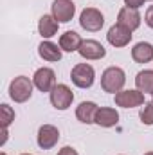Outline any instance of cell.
<instances>
[{
  "label": "cell",
  "instance_id": "1",
  "mask_svg": "<svg viewBox=\"0 0 153 155\" xmlns=\"http://www.w3.org/2000/svg\"><path fill=\"white\" fill-rule=\"evenodd\" d=\"M126 83V74L121 67H108L101 74V88L108 94H117Z\"/></svg>",
  "mask_w": 153,
  "mask_h": 155
},
{
  "label": "cell",
  "instance_id": "2",
  "mask_svg": "<svg viewBox=\"0 0 153 155\" xmlns=\"http://www.w3.org/2000/svg\"><path fill=\"white\" fill-rule=\"evenodd\" d=\"M33 87L34 83L27 76H16L9 83V97L15 103H25L33 96Z\"/></svg>",
  "mask_w": 153,
  "mask_h": 155
},
{
  "label": "cell",
  "instance_id": "3",
  "mask_svg": "<svg viewBox=\"0 0 153 155\" xmlns=\"http://www.w3.org/2000/svg\"><path fill=\"white\" fill-rule=\"evenodd\" d=\"M70 79L77 88H90L96 81V71L88 63H77L70 71Z\"/></svg>",
  "mask_w": 153,
  "mask_h": 155
},
{
  "label": "cell",
  "instance_id": "4",
  "mask_svg": "<svg viewBox=\"0 0 153 155\" xmlns=\"http://www.w3.org/2000/svg\"><path fill=\"white\" fill-rule=\"evenodd\" d=\"M79 25L88 33H97L105 25V16L96 7H85L79 15Z\"/></svg>",
  "mask_w": 153,
  "mask_h": 155
},
{
  "label": "cell",
  "instance_id": "5",
  "mask_svg": "<svg viewBox=\"0 0 153 155\" xmlns=\"http://www.w3.org/2000/svg\"><path fill=\"white\" fill-rule=\"evenodd\" d=\"M74 101V94L69 88V85L65 83H58L52 90H50V103L56 110H67Z\"/></svg>",
  "mask_w": 153,
  "mask_h": 155
},
{
  "label": "cell",
  "instance_id": "6",
  "mask_svg": "<svg viewBox=\"0 0 153 155\" xmlns=\"http://www.w3.org/2000/svg\"><path fill=\"white\" fill-rule=\"evenodd\" d=\"M36 141L41 150H50L60 141V130L54 124H41L38 130V135H36Z\"/></svg>",
  "mask_w": 153,
  "mask_h": 155
},
{
  "label": "cell",
  "instance_id": "7",
  "mask_svg": "<svg viewBox=\"0 0 153 155\" xmlns=\"http://www.w3.org/2000/svg\"><path fill=\"white\" fill-rule=\"evenodd\" d=\"M115 105L121 108H135L144 105V94L141 90H121L115 94Z\"/></svg>",
  "mask_w": 153,
  "mask_h": 155
},
{
  "label": "cell",
  "instance_id": "8",
  "mask_svg": "<svg viewBox=\"0 0 153 155\" xmlns=\"http://www.w3.org/2000/svg\"><path fill=\"white\" fill-rule=\"evenodd\" d=\"M74 15H76V5L72 0H54L52 2V16L60 24L70 22Z\"/></svg>",
  "mask_w": 153,
  "mask_h": 155
},
{
  "label": "cell",
  "instance_id": "9",
  "mask_svg": "<svg viewBox=\"0 0 153 155\" xmlns=\"http://www.w3.org/2000/svg\"><path fill=\"white\" fill-rule=\"evenodd\" d=\"M33 83L40 92H50L56 87V72L49 67H41L34 72Z\"/></svg>",
  "mask_w": 153,
  "mask_h": 155
},
{
  "label": "cell",
  "instance_id": "10",
  "mask_svg": "<svg viewBox=\"0 0 153 155\" xmlns=\"http://www.w3.org/2000/svg\"><path fill=\"white\" fill-rule=\"evenodd\" d=\"M77 52L85 60H101V58L106 56V49L97 40H83Z\"/></svg>",
  "mask_w": 153,
  "mask_h": 155
},
{
  "label": "cell",
  "instance_id": "11",
  "mask_svg": "<svg viewBox=\"0 0 153 155\" xmlns=\"http://www.w3.org/2000/svg\"><path fill=\"white\" fill-rule=\"evenodd\" d=\"M132 31L126 29L124 25L121 24H115L108 29V35H106V40L112 47H126L130 41H132Z\"/></svg>",
  "mask_w": 153,
  "mask_h": 155
},
{
  "label": "cell",
  "instance_id": "12",
  "mask_svg": "<svg viewBox=\"0 0 153 155\" xmlns=\"http://www.w3.org/2000/svg\"><path fill=\"white\" fill-rule=\"evenodd\" d=\"M117 24H121V25H124L126 29H130L132 33L135 31V29H139L141 27V15H139V9H132V7H122V9H119V13H117Z\"/></svg>",
  "mask_w": 153,
  "mask_h": 155
},
{
  "label": "cell",
  "instance_id": "13",
  "mask_svg": "<svg viewBox=\"0 0 153 155\" xmlns=\"http://www.w3.org/2000/svg\"><path fill=\"white\" fill-rule=\"evenodd\" d=\"M99 107L94 101H83L79 103V107L76 108V117L77 121H81L83 124H92L96 123V114H97Z\"/></svg>",
  "mask_w": 153,
  "mask_h": 155
},
{
  "label": "cell",
  "instance_id": "14",
  "mask_svg": "<svg viewBox=\"0 0 153 155\" xmlns=\"http://www.w3.org/2000/svg\"><path fill=\"white\" fill-rule=\"evenodd\" d=\"M119 123V112L112 107H101L96 114V124L103 128H112Z\"/></svg>",
  "mask_w": 153,
  "mask_h": 155
},
{
  "label": "cell",
  "instance_id": "15",
  "mask_svg": "<svg viewBox=\"0 0 153 155\" xmlns=\"http://www.w3.org/2000/svg\"><path fill=\"white\" fill-rule=\"evenodd\" d=\"M61 47L60 45H56V43H52V41H49V40H45V41H41L38 45V54L41 60H45V61H60L61 60Z\"/></svg>",
  "mask_w": 153,
  "mask_h": 155
},
{
  "label": "cell",
  "instance_id": "16",
  "mask_svg": "<svg viewBox=\"0 0 153 155\" xmlns=\"http://www.w3.org/2000/svg\"><path fill=\"white\" fill-rule=\"evenodd\" d=\"M58 25H60V22H58L52 15H43V16L40 18V22H38L40 36L45 38V40L52 38V36L58 33Z\"/></svg>",
  "mask_w": 153,
  "mask_h": 155
},
{
  "label": "cell",
  "instance_id": "17",
  "mask_svg": "<svg viewBox=\"0 0 153 155\" xmlns=\"http://www.w3.org/2000/svg\"><path fill=\"white\" fill-rule=\"evenodd\" d=\"M132 58L137 63H150L153 60V45L148 41H139L132 49Z\"/></svg>",
  "mask_w": 153,
  "mask_h": 155
},
{
  "label": "cell",
  "instance_id": "18",
  "mask_svg": "<svg viewBox=\"0 0 153 155\" xmlns=\"http://www.w3.org/2000/svg\"><path fill=\"white\" fill-rule=\"evenodd\" d=\"M135 87L142 94H153V69H144L135 76Z\"/></svg>",
  "mask_w": 153,
  "mask_h": 155
},
{
  "label": "cell",
  "instance_id": "19",
  "mask_svg": "<svg viewBox=\"0 0 153 155\" xmlns=\"http://www.w3.org/2000/svg\"><path fill=\"white\" fill-rule=\"evenodd\" d=\"M81 36L77 35L76 31H67V33H63L61 36H60V47H61V51H65V52H74L79 49V45H81Z\"/></svg>",
  "mask_w": 153,
  "mask_h": 155
},
{
  "label": "cell",
  "instance_id": "20",
  "mask_svg": "<svg viewBox=\"0 0 153 155\" xmlns=\"http://www.w3.org/2000/svg\"><path fill=\"white\" fill-rule=\"evenodd\" d=\"M13 121H15V110L9 105L2 103L0 105V124H2V128H9V124Z\"/></svg>",
  "mask_w": 153,
  "mask_h": 155
},
{
  "label": "cell",
  "instance_id": "21",
  "mask_svg": "<svg viewBox=\"0 0 153 155\" xmlns=\"http://www.w3.org/2000/svg\"><path fill=\"white\" fill-rule=\"evenodd\" d=\"M139 117H141V121H142L144 124L151 126V124H153V101L144 103V107H142V110H141Z\"/></svg>",
  "mask_w": 153,
  "mask_h": 155
},
{
  "label": "cell",
  "instance_id": "22",
  "mask_svg": "<svg viewBox=\"0 0 153 155\" xmlns=\"http://www.w3.org/2000/svg\"><path fill=\"white\" fill-rule=\"evenodd\" d=\"M144 22H146V25H148V27H151V29H153V5H150V7L146 9Z\"/></svg>",
  "mask_w": 153,
  "mask_h": 155
},
{
  "label": "cell",
  "instance_id": "23",
  "mask_svg": "<svg viewBox=\"0 0 153 155\" xmlns=\"http://www.w3.org/2000/svg\"><path fill=\"white\" fill-rule=\"evenodd\" d=\"M124 5L132 7V9H139V7L144 5V0H124Z\"/></svg>",
  "mask_w": 153,
  "mask_h": 155
},
{
  "label": "cell",
  "instance_id": "24",
  "mask_svg": "<svg viewBox=\"0 0 153 155\" xmlns=\"http://www.w3.org/2000/svg\"><path fill=\"white\" fill-rule=\"evenodd\" d=\"M58 155H79V153H77L72 146H63V148L58 152Z\"/></svg>",
  "mask_w": 153,
  "mask_h": 155
},
{
  "label": "cell",
  "instance_id": "25",
  "mask_svg": "<svg viewBox=\"0 0 153 155\" xmlns=\"http://www.w3.org/2000/svg\"><path fill=\"white\" fill-rule=\"evenodd\" d=\"M7 141V128H2V141H0V146H4Z\"/></svg>",
  "mask_w": 153,
  "mask_h": 155
},
{
  "label": "cell",
  "instance_id": "26",
  "mask_svg": "<svg viewBox=\"0 0 153 155\" xmlns=\"http://www.w3.org/2000/svg\"><path fill=\"white\" fill-rule=\"evenodd\" d=\"M144 155H153V152H148V153H144Z\"/></svg>",
  "mask_w": 153,
  "mask_h": 155
},
{
  "label": "cell",
  "instance_id": "27",
  "mask_svg": "<svg viewBox=\"0 0 153 155\" xmlns=\"http://www.w3.org/2000/svg\"><path fill=\"white\" fill-rule=\"evenodd\" d=\"M0 155H7V153H5V152H2V153H0Z\"/></svg>",
  "mask_w": 153,
  "mask_h": 155
},
{
  "label": "cell",
  "instance_id": "28",
  "mask_svg": "<svg viewBox=\"0 0 153 155\" xmlns=\"http://www.w3.org/2000/svg\"><path fill=\"white\" fill-rule=\"evenodd\" d=\"M22 155H31V153H22Z\"/></svg>",
  "mask_w": 153,
  "mask_h": 155
},
{
  "label": "cell",
  "instance_id": "29",
  "mask_svg": "<svg viewBox=\"0 0 153 155\" xmlns=\"http://www.w3.org/2000/svg\"><path fill=\"white\" fill-rule=\"evenodd\" d=\"M150 2H153V0H150Z\"/></svg>",
  "mask_w": 153,
  "mask_h": 155
},
{
  "label": "cell",
  "instance_id": "30",
  "mask_svg": "<svg viewBox=\"0 0 153 155\" xmlns=\"http://www.w3.org/2000/svg\"><path fill=\"white\" fill-rule=\"evenodd\" d=\"M151 96H153V94H151Z\"/></svg>",
  "mask_w": 153,
  "mask_h": 155
}]
</instances>
